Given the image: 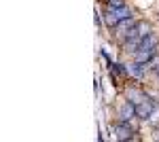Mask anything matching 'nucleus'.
Returning a JSON list of instances; mask_svg holds the SVG:
<instances>
[{
	"instance_id": "ddd939ff",
	"label": "nucleus",
	"mask_w": 159,
	"mask_h": 142,
	"mask_svg": "<svg viewBox=\"0 0 159 142\" xmlns=\"http://www.w3.org/2000/svg\"><path fill=\"white\" fill-rule=\"evenodd\" d=\"M93 21H96V25H100L102 21H100V15H98V11H96V17H93Z\"/></svg>"
},
{
	"instance_id": "0eeeda50",
	"label": "nucleus",
	"mask_w": 159,
	"mask_h": 142,
	"mask_svg": "<svg viewBox=\"0 0 159 142\" xmlns=\"http://www.w3.org/2000/svg\"><path fill=\"white\" fill-rule=\"evenodd\" d=\"M134 19H132V17H127V19H121V21H119V24H117V28H115V30H117V32H119V34H123V32H127V30H129V28H134Z\"/></svg>"
},
{
	"instance_id": "20e7f679",
	"label": "nucleus",
	"mask_w": 159,
	"mask_h": 142,
	"mask_svg": "<svg viewBox=\"0 0 159 142\" xmlns=\"http://www.w3.org/2000/svg\"><path fill=\"white\" fill-rule=\"evenodd\" d=\"M119 117L123 121H129L132 117H136V104L134 102H125L121 108H119Z\"/></svg>"
},
{
	"instance_id": "f03ea898",
	"label": "nucleus",
	"mask_w": 159,
	"mask_h": 142,
	"mask_svg": "<svg viewBox=\"0 0 159 142\" xmlns=\"http://www.w3.org/2000/svg\"><path fill=\"white\" fill-rule=\"evenodd\" d=\"M153 110H155V108H153V102L144 98L140 104H136V117L142 119V121H147V119L151 117V112H153Z\"/></svg>"
},
{
	"instance_id": "423d86ee",
	"label": "nucleus",
	"mask_w": 159,
	"mask_h": 142,
	"mask_svg": "<svg viewBox=\"0 0 159 142\" xmlns=\"http://www.w3.org/2000/svg\"><path fill=\"white\" fill-rule=\"evenodd\" d=\"M104 24H106V28H110V30H115V28H117V24H119L117 15L110 11V9H108L106 13H104Z\"/></svg>"
},
{
	"instance_id": "1a4fd4ad",
	"label": "nucleus",
	"mask_w": 159,
	"mask_h": 142,
	"mask_svg": "<svg viewBox=\"0 0 159 142\" xmlns=\"http://www.w3.org/2000/svg\"><path fill=\"white\" fill-rule=\"evenodd\" d=\"M115 15H117V19L121 21V19H127V17H132V11L127 9V7H121V9H115Z\"/></svg>"
},
{
	"instance_id": "4468645a",
	"label": "nucleus",
	"mask_w": 159,
	"mask_h": 142,
	"mask_svg": "<svg viewBox=\"0 0 159 142\" xmlns=\"http://www.w3.org/2000/svg\"><path fill=\"white\" fill-rule=\"evenodd\" d=\"M155 74H157V79H159V66H157V68H155Z\"/></svg>"
},
{
	"instance_id": "9b49d317",
	"label": "nucleus",
	"mask_w": 159,
	"mask_h": 142,
	"mask_svg": "<svg viewBox=\"0 0 159 142\" xmlns=\"http://www.w3.org/2000/svg\"><path fill=\"white\" fill-rule=\"evenodd\" d=\"M144 100V95L140 94V91H129V102H134V104H140Z\"/></svg>"
},
{
	"instance_id": "f257e3e1",
	"label": "nucleus",
	"mask_w": 159,
	"mask_h": 142,
	"mask_svg": "<svg viewBox=\"0 0 159 142\" xmlns=\"http://www.w3.org/2000/svg\"><path fill=\"white\" fill-rule=\"evenodd\" d=\"M112 134H115V138L117 140H132V127H129V123L127 121H121V123H117V125H112Z\"/></svg>"
},
{
	"instance_id": "9d476101",
	"label": "nucleus",
	"mask_w": 159,
	"mask_h": 142,
	"mask_svg": "<svg viewBox=\"0 0 159 142\" xmlns=\"http://www.w3.org/2000/svg\"><path fill=\"white\" fill-rule=\"evenodd\" d=\"M136 30H138V34H140V36L151 34V25H148V21H138V24H136Z\"/></svg>"
},
{
	"instance_id": "39448f33",
	"label": "nucleus",
	"mask_w": 159,
	"mask_h": 142,
	"mask_svg": "<svg viewBox=\"0 0 159 142\" xmlns=\"http://www.w3.org/2000/svg\"><path fill=\"white\" fill-rule=\"evenodd\" d=\"M157 47V38L153 36V32L147 36H142V40H140V49H155Z\"/></svg>"
},
{
	"instance_id": "f8f14e48",
	"label": "nucleus",
	"mask_w": 159,
	"mask_h": 142,
	"mask_svg": "<svg viewBox=\"0 0 159 142\" xmlns=\"http://www.w3.org/2000/svg\"><path fill=\"white\" fill-rule=\"evenodd\" d=\"M121 7H125V4H123V0H108V9H110V11L121 9Z\"/></svg>"
},
{
	"instance_id": "6e6552de",
	"label": "nucleus",
	"mask_w": 159,
	"mask_h": 142,
	"mask_svg": "<svg viewBox=\"0 0 159 142\" xmlns=\"http://www.w3.org/2000/svg\"><path fill=\"white\" fill-rule=\"evenodd\" d=\"M129 74H132V76H136V79H142V74H144V64L134 62V64L129 66Z\"/></svg>"
},
{
	"instance_id": "7ed1b4c3",
	"label": "nucleus",
	"mask_w": 159,
	"mask_h": 142,
	"mask_svg": "<svg viewBox=\"0 0 159 142\" xmlns=\"http://www.w3.org/2000/svg\"><path fill=\"white\" fill-rule=\"evenodd\" d=\"M134 57H136L138 64H148L151 59L155 57V49H138Z\"/></svg>"
}]
</instances>
